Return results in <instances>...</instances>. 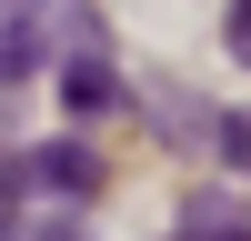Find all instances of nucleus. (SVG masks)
<instances>
[{
  "label": "nucleus",
  "mask_w": 251,
  "mask_h": 241,
  "mask_svg": "<svg viewBox=\"0 0 251 241\" xmlns=\"http://www.w3.org/2000/svg\"><path fill=\"white\" fill-rule=\"evenodd\" d=\"M20 171H30L40 191H60V201H91V181H100V161L80 151V141H40V151L20 161Z\"/></svg>",
  "instance_id": "nucleus-1"
},
{
  "label": "nucleus",
  "mask_w": 251,
  "mask_h": 241,
  "mask_svg": "<svg viewBox=\"0 0 251 241\" xmlns=\"http://www.w3.org/2000/svg\"><path fill=\"white\" fill-rule=\"evenodd\" d=\"M60 100H71V111H111V100H121V80H111V60H100L91 40H80V50L60 60Z\"/></svg>",
  "instance_id": "nucleus-2"
},
{
  "label": "nucleus",
  "mask_w": 251,
  "mask_h": 241,
  "mask_svg": "<svg viewBox=\"0 0 251 241\" xmlns=\"http://www.w3.org/2000/svg\"><path fill=\"white\" fill-rule=\"evenodd\" d=\"M181 241H251V221H241L221 191H201L191 211H181Z\"/></svg>",
  "instance_id": "nucleus-3"
},
{
  "label": "nucleus",
  "mask_w": 251,
  "mask_h": 241,
  "mask_svg": "<svg viewBox=\"0 0 251 241\" xmlns=\"http://www.w3.org/2000/svg\"><path fill=\"white\" fill-rule=\"evenodd\" d=\"M10 211H20V171L0 161V231H10Z\"/></svg>",
  "instance_id": "nucleus-4"
},
{
  "label": "nucleus",
  "mask_w": 251,
  "mask_h": 241,
  "mask_svg": "<svg viewBox=\"0 0 251 241\" xmlns=\"http://www.w3.org/2000/svg\"><path fill=\"white\" fill-rule=\"evenodd\" d=\"M30 241H91V231H80V221H40Z\"/></svg>",
  "instance_id": "nucleus-5"
},
{
  "label": "nucleus",
  "mask_w": 251,
  "mask_h": 241,
  "mask_svg": "<svg viewBox=\"0 0 251 241\" xmlns=\"http://www.w3.org/2000/svg\"><path fill=\"white\" fill-rule=\"evenodd\" d=\"M231 50L251 60V0H241V10H231Z\"/></svg>",
  "instance_id": "nucleus-6"
}]
</instances>
